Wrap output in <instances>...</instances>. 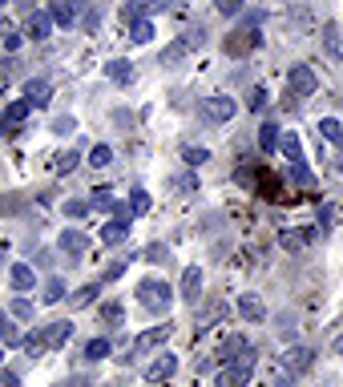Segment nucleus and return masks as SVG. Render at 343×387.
Returning a JSON list of instances; mask_svg holds the SVG:
<instances>
[{
  "mask_svg": "<svg viewBox=\"0 0 343 387\" xmlns=\"http://www.w3.org/2000/svg\"><path fill=\"white\" fill-rule=\"evenodd\" d=\"M267 387H287V384H283V379H271V384H267Z\"/></svg>",
  "mask_w": 343,
  "mask_h": 387,
  "instance_id": "nucleus-52",
  "label": "nucleus"
},
{
  "mask_svg": "<svg viewBox=\"0 0 343 387\" xmlns=\"http://www.w3.org/2000/svg\"><path fill=\"white\" fill-rule=\"evenodd\" d=\"M218 387H247L251 384V367L243 363H227L222 371H218V379H214Z\"/></svg>",
  "mask_w": 343,
  "mask_h": 387,
  "instance_id": "nucleus-13",
  "label": "nucleus"
},
{
  "mask_svg": "<svg viewBox=\"0 0 343 387\" xmlns=\"http://www.w3.org/2000/svg\"><path fill=\"white\" fill-rule=\"evenodd\" d=\"M4 28H8V24H4V17H0V33H4Z\"/></svg>",
  "mask_w": 343,
  "mask_h": 387,
  "instance_id": "nucleus-54",
  "label": "nucleus"
},
{
  "mask_svg": "<svg viewBox=\"0 0 343 387\" xmlns=\"http://www.w3.org/2000/svg\"><path fill=\"white\" fill-rule=\"evenodd\" d=\"M258 145L271 154L274 145H279V125H271V121H267V125H258Z\"/></svg>",
  "mask_w": 343,
  "mask_h": 387,
  "instance_id": "nucleus-32",
  "label": "nucleus"
},
{
  "mask_svg": "<svg viewBox=\"0 0 343 387\" xmlns=\"http://www.w3.org/2000/svg\"><path fill=\"white\" fill-rule=\"evenodd\" d=\"M49 97H53V85H49L45 77H33V81H24V101H28L33 109L49 105Z\"/></svg>",
  "mask_w": 343,
  "mask_h": 387,
  "instance_id": "nucleus-11",
  "label": "nucleus"
},
{
  "mask_svg": "<svg viewBox=\"0 0 343 387\" xmlns=\"http://www.w3.org/2000/svg\"><path fill=\"white\" fill-rule=\"evenodd\" d=\"M141 258H146V262H170V251H166L161 242H150V246L141 251Z\"/></svg>",
  "mask_w": 343,
  "mask_h": 387,
  "instance_id": "nucleus-37",
  "label": "nucleus"
},
{
  "mask_svg": "<svg viewBox=\"0 0 343 387\" xmlns=\"http://www.w3.org/2000/svg\"><path fill=\"white\" fill-rule=\"evenodd\" d=\"M137 303H141L150 315H161V311H170L174 291H170L161 278H146V282H137Z\"/></svg>",
  "mask_w": 343,
  "mask_h": 387,
  "instance_id": "nucleus-2",
  "label": "nucleus"
},
{
  "mask_svg": "<svg viewBox=\"0 0 343 387\" xmlns=\"http://www.w3.org/2000/svg\"><path fill=\"white\" fill-rule=\"evenodd\" d=\"M65 214H69V218H85V214H89V202H81V198H69V202H65Z\"/></svg>",
  "mask_w": 343,
  "mask_h": 387,
  "instance_id": "nucleus-41",
  "label": "nucleus"
},
{
  "mask_svg": "<svg viewBox=\"0 0 343 387\" xmlns=\"http://www.w3.org/2000/svg\"><path fill=\"white\" fill-rule=\"evenodd\" d=\"M130 218H109V222H105V226H101V242H105V246H121V242H125V238H130Z\"/></svg>",
  "mask_w": 343,
  "mask_h": 387,
  "instance_id": "nucleus-12",
  "label": "nucleus"
},
{
  "mask_svg": "<svg viewBox=\"0 0 343 387\" xmlns=\"http://www.w3.org/2000/svg\"><path fill=\"white\" fill-rule=\"evenodd\" d=\"M0 89H4V69H0Z\"/></svg>",
  "mask_w": 343,
  "mask_h": 387,
  "instance_id": "nucleus-53",
  "label": "nucleus"
},
{
  "mask_svg": "<svg viewBox=\"0 0 343 387\" xmlns=\"http://www.w3.org/2000/svg\"><path fill=\"white\" fill-rule=\"evenodd\" d=\"M170 335H174V327H170V323H158V327L141 331V335L134 339V355H146V351H154V347H161V343L170 339ZM134 355H130V359H134Z\"/></svg>",
  "mask_w": 343,
  "mask_h": 387,
  "instance_id": "nucleus-8",
  "label": "nucleus"
},
{
  "mask_svg": "<svg viewBox=\"0 0 343 387\" xmlns=\"http://www.w3.org/2000/svg\"><path fill=\"white\" fill-rule=\"evenodd\" d=\"M315 89H319L315 69L311 65H291V73H287V97H291V101H303V97H311Z\"/></svg>",
  "mask_w": 343,
  "mask_h": 387,
  "instance_id": "nucleus-4",
  "label": "nucleus"
},
{
  "mask_svg": "<svg viewBox=\"0 0 343 387\" xmlns=\"http://www.w3.org/2000/svg\"><path fill=\"white\" fill-rule=\"evenodd\" d=\"M279 150H283V158L291 161V178H295L299 186H311V170H307V161H303L299 134H283V137H279Z\"/></svg>",
  "mask_w": 343,
  "mask_h": 387,
  "instance_id": "nucleus-3",
  "label": "nucleus"
},
{
  "mask_svg": "<svg viewBox=\"0 0 343 387\" xmlns=\"http://www.w3.org/2000/svg\"><path fill=\"white\" fill-rule=\"evenodd\" d=\"M335 355H343V335H340V339H335Z\"/></svg>",
  "mask_w": 343,
  "mask_h": 387,
  "instance_id": "nucleus-51",
  "label": "nucleus"
},
{
  "mask_svg": "<svg viewBox=\"0 0 343 387\" xmlns=\"http://www.w3.org/2000/svg\"><path fill=\"white\" fill-rule=\"evenodd\" d=\"M182 298L190 303V307L202 298V271H198V267H186L182 271Z\"/></svg>",
  "mask_w": 343,
  "mask_h": 387,
  "instance_id": "nucleus-19",
  "label": "nucleus"
},
{
  "mask_svg": "<svg viewBox=\"0 0 343 387\" xmlns=\"http://www.w3.org/2000/svg\"><path fill=\"white\" fill-rule=\"evenodd\" d=\"M109 161H114V150H109V145H93V150H89V165H93V170H105Z\"/></svg>",
  "mask_w": 343,
  "mask_h": 387,
  "instance_id": "nucleus-31",
  "label": "nucleus"
},
{
  "mask_svg": "<svg viewBox=\"0 0 343 387\" xmlns=\"http://www.w3.org/2000/svg\"><path fill=\"white\" fill-rule=\"evenodd\" d=\"M279 242H283V246H287V251H295L299 242H303V238H299V234H291V230H287V234H283V238H279Z\"/></svg>",
  "mask_w": 343,
  "mask_h": 387,
  "instance_id": "nucleus-47",
  "label": "nucleus"
},
{
  "mask_svg": "<svg viewBox=\"0 0 343 387\" xmlns=\"http://www.w3.org/2000/svg\"><path fill=\"white\" fill-rule=\"evenodd\" d=\"M57 246H61V254H69V258H77V254H85V251H89V238H85L81 230H61Z\"/></svg>",
  "mask_w": 343,
  "mask_h": 387,
  "instance_id": "nucleus-14",
  "label": "nucleus"
},
{
  "mask_svg": "<svg viewBox=\"0 0 343 387\" xmlns=\"http://www.w3.org/2000/svg\"><path fill=\"white\" fill-rule=\"evenodd\" d=\"M0 359H4V347H0Z\"/></svg>",
  "mask_w": 343,
  "mask_h": 387,
  "instance_id": "nucleus-55",
  "label": "nucleus"
},
{
  "mask_svg": "<svg viewBox=\"0 0 343 387\" xmlns=\"http://www.w3.org/2000/svg\"><path fill=\"white\" fill-rule=\"evenodd\" d=\"M105 77H109L114 85H130V81H134V65H130V61H109V65H105Z\"/></svg>",
  "mask_w": 343,
  "mask_h": 387,
  "instance_id": "nucleus-23",
  "label": "nucleus"
},
{
  "mask_svg": "<svg viewBox=\"0 0 343 387\" xmlns=\"http://www.w3.org/2000/svg\"><path fill=\"white\" fill-rule=\"evenodd\" d=\"M315 129H319V137H323V141H331V145H340V141H343V125L335 121V117H323Z\"/></svg>",
  "mask_w": 343,
  "mask_h": 387,
  "instance_id": "nucleus-24",
  "label": "nucleus"
},
{
  "mask_svg": "<svg viewBox=\"0 0 343 387\" xmlns=\"http://www.w3.org/2000/svg\"><path fill=\"white\" fill-rule=\"evenodd\" d=\"M41 331H45V347H49V351H57V347H65V343L73 339V323H69V319L45 323Z\"/></svg>",
  "mask_w": 343,
  "mask_h": 387,
  "instance_id": "nucleus-10",
  "label": "nucleus"
},
{
  "mask_svg": "<svg viewBox=\"0 0 343 387\" xmlns=\"http://www.w3.org/2000/svg\"><path fill=\"white\" fill-rule=\"evenodd\" d=\"M53 134H57V137H73V134H77V117H69V114L53 117Z\"/></svg>",
  "mask_w": 343,
  "mask_h": 387,
  "instance_id": "nucleus-33",
  "label": "nucleus"
},
{
  "mask_svg": "<svg viewBox=\"0 0 343 387\" xmlns=\"http://www.w3.org/2000/svg\"><path fill=\"white\" fill-rule=\"evenodd\" d=\"M97 291H101V282H85V287L73 295V307H89L93 298H97Z\"/></svg>",
  "mask_w": 343,
  "mask_h": 387,
  "instance_id": "nucleus-34",
  "label": "nucleus"
},
{
  "mask_svg": "<svg viewBox=\"0 0 343 387\" xmlns=\"http://www.w3.org/2000/svg\"><path fill=\"white\" fill-rule=\"evenodd\" d=\"M61 387H97V384H89V379H81V375H77V379H69V384H61Z\"/></svg>",
  "mask_w": 343,
  "mask_h": 387,
  "instance_id": "nucleus-50",
  "label": "nucleus"
},
{
  "mask_svg": "<svg viewBox=\"0 0 343 387\" xmlns=\"http://www.w3.org/2000/svg\"><path fill=\"white\" fill-rule=\"evenodd\" d=\"M319 226H323V234L331 230V210H327V206H323V210H319Z\"/></svg>",
  "mask_w": 343,
  "mask_h": 387,
  "instance_id": "nucleus-49",
  "label": "nucleus"
},
{
  "mask_svg": "<svg viewBox=\"0 0 343 387\" xmlns=\"http://www.w3.org/2000/svg\"><path fill=\"white\" fill-rule=\"evenodd\" d=\"M340 28H343V24H340Z\"/></svg>",
  "mask_w": 343,
  "mask_h": 387,
  "instance_id": "nucleus-56",
  "label": "nucleus"
},
{
  "mask_svg": "<svg viewBox=\"0 0 343 387\" xmlns=\"http://www.w3.org/2000/svg\"><path fill=\"white\" fill-rule=\"evenodd\" d=\"M77 161H81V154H77V150H65V154L57 158V174H73V170H77Z\"/></svg>",
  "mask_w": 343,
  "mask_h": 387,
  "instance_id": "nucleus-35",
  "label": "nucleus"
},
{
  "mask_svg": "<svg viewBox=\"0 0 343 387\" xmlns=\"http://www.w3.org/2000/svg\"><path fill=\"white\" fill-rule=\"evenodd\" d=\"M222 359H227V363L254 367V351H251V343H247V335H227V339H222Z\"/></svg>",
  "mask_w": 343,
  "mask_h": 387,
  "instance_id": "nucleus-5",
  "label": "nucleus"
},
{
  "mask_svg": "<svg viewBox=\"0 0 343 387\" xmlns=\"http://www.w3.org/2000/svg\"><path fill=\"white\" fill-rule=\"evenodd\" d=\"M198 45H202V28H194V33H186V37H178L174 45H170L166 53H161V65H166V69H174V65H178V61L186 57V53H194Z\"/></svg>",
  "mask_w": 343,
  "mask_h": 387,
  "instance_id": "nucleus-6",
  "label": "nucleus"
},
{
  "mask_svg": "<svg viewBox=\"0 0 343 387\" xmlns=\"http://www.w3.org/2000/svg\"><path fill=\"white\" fill-rule=\"evenodd\" d=\"M21 45H24V33H4V48L8 53H17Z\"/></svg>",
  "mask_w": 343,
  "mask_h": 387,
  "instance_id": "nucleus-45",
  "label": "nucleus"
},
{
  "mask_svg": "<svg viewBox=\"0 0 343 387\" xmlns=\"http://www.w3.org/2000/svg\"><path fill=\"white\" fill-rule=\"evenodd\" d=\"M238 315H243L247 323H263L267 319V303H263L258 295H243L238 298Z\"/></svg>",
  "mask_w": 343,
  "mask_h": 387,
  "instance_id": "nucleus-21",
  "label": "nucleus"
},
{
  "mask_svg": "<svg viewBox=\"0 0 343 387\" xmlns=\"http://www.w3.org/2000/svg\"><path fill=\"white\" fill-rule=\"evenodd\" d=\"M97 319L105 323V327H121V319H125V311H121V303H105V307L97 311Z\"/></svg>",
  "mask_w": 343,
  "mask_h": 387,
  "instance_id": "nucleus-27",
  "label": "nucleus"
},
{
  "mask_svg": "<svg viewBox=\"0 0 343 387\" xmlns=\"http://www.w3.org/2000/svg\"><path fill=\"white\" fill-rule=\"evenodd\" d=\"M174 190H182V194H190V190H198V178H194V174H182V178H174Z\"/></svg>",
  "mask_w": 343,
  "mask_h": 387,
  "instance_id": "nucleus-44",
  "label": "nucleus"
},
{
  "mask_svg": "<svg viewBox=\"0 0 343 387\" xmlns=\"http://www.w3.org/2000/svg\"><path fill=\"white\" fill-rule=\"evenodd\" d=\"M202 114H206V121H218V125H222V121H230V117L238 114V105H234L230 97H206Z\"/></svg>",
  "mask_w": 343,
  "mask_h": 387,
  "instance_id": "nucleus-9",
  "label": "nucleus"
},
{
  "mask_svg": "<svg viewBox=\"0 0 343 387\" xmlns=\"http://www.w3.org/2000/svg\"><path fill=\"white\" fill-rule=\"evenodd\" d=\"M214 8H218L222 17H238V12H243V0H214Z\"/></svg>",
  "mask_w": 343,
  "mask_h": 387,
  "instance_id": "nucleus-42",
  "label": "nucleus"
},
{
  "mask_svg": "<svg viewBox=\"0 0 343 387\" xmlns=\"http://www.w3.org/2000/svg\"><path fill=\"white\" fill-rule=\"evenodd\" d=\"M21 347H24V355H28V359L45 355V351H49V347H45V331H33V335H24V339H21Z\"/></svg>",
  "mask_w": 343,
  "mask_h": 387,
  "instance_id": "nucleus-26",
  "label": "nucleus"
},
{
  "mask_svg": "<svg viewBox=\"0 0 343 387\" xmlns=\"http://www.w3.org/2000/svg\"><path fill=\"white\" fill-rule=\"evenodd\" d=\"M315 367V351L311 347H287L283 351V371H291V375H303V371H311Z\"/></svg>",
  "mask_w": 343,
  "mask_h": 387,
  "instance_id": "nucleus-7",
  "label": "nucleus"
},
{
  "mask_svg": "<svg viewBox=\"0 0 343 387\" xmlns=\"http://www.w3.org/2000/svg\"><path fill=\"white\" fill-rule=\"evenodd\" d=\"M105 355H109V339H105V335H101V339H89V343H85V359L101 363Z\"/></svg>",
  "mask_w": 343,
  "mask_h": 387,
  "instance_id": "nucleus-28",
  "label": "nucleus"
},
{
  "mask_svg": "<svg viewBox=\"0 0 343 387\" xmlns=\"http://www.w3.org/2000/svg\"><path fill=\"white\" fill-rule=\"evenodd\" d=\"M0 387H21V379L12 371H0Z\"/></svg>",
  "mask_w": 343,
  "mask_h": 387,
  "instance_id": "nucleus-48",
  "label": "nucleus"
},
{
  "mask_svg": "<svg viewBox=\"0 0 343 387\" xmlns=\"http://www.w3.org/2000/svg\"><path fill=\"white\" fill-rule=\"evenodd\" d=\"M258 28H263V12H251V17H247V21H243L227 37V53H230V57H247V53L263 41V37H258Z\"/></svg>",
  "mask_w": 343,
  "mask_h": 387,
  "instance_id": "nucleus-1",
  "label": "nucleus"
},
{
  "mask_svg": "<svg viewBox=\"0 0 343 387\" xmlns=\"http://www.w3.org/2000/svg\"><path fill=\"white\" fill-rule=\"evenodd\" d=\"M323 48H327V57L335 65L343 61V28L340 24H323Z\"/></svg>",
  "mask_w": 343,
  "mask_h": 387,
  "instance_id": "nucleus-20",
  "label": "nucleus"
},
{
  "mask_svg": "<svg viewBox=\"0 0 343 387\" xmlns=\"http://www.w3.org/2000/svg\"><path fill=\"white\" fill-rule=\"evenodd\" d=\"M28 109H33L28 101H12V105L0 114V134H17V125H21L24 117H28Z\"/></svg>",
  "mask_w": 343,
  "mask_h": 387,
  "instance_id": "nucleus-15",
  "label": "nucleus"
},
{
  "mask_svg": "<svg viewBox=\"0 0 343 387\" xmlns=\"http://www.w3.org/2000/svg\"><path fill=\"white\" fill-rule=\"evenodd\" d=\"M206 158H210V154H206L202 145H198V150H194V145H186V150H182V161L190 165V170H194V165H202Z\"/></svg>",
  "mask_w": 343,
  "mask_h": 387,
  "instance_id": "nucleus-38",
  "label": "nucleus"
},
{
  "mask_svg": "<svg viewBox=\"0 0 343 387\" xmlns=\"http://www.w3.org/2000/svg\"><path fill=\"white\" fill-rule=\"evenodd\" d=\"M61 298H65V282L53 274V278L45 282V291H41V303H61Z\"/></svg>",
  "mask_w": 343,
  "mask_h": 387,
  "instance_id": "nucleus-30",
  "label": "nucleus"
},
{
  "mask_svg": "<svg viewBox=\"0 0 343 387\" xmlns=\"http://www.w3.org/2000/svg\"><path fill=\"white\" fill-rule=\"evenodd\" d=\"M125 267H130V262H114V267L105 271V282H114V278H121V274H125Z\"/></svg>",
  "mask_w": 343,
  "mask_h": 387,
  "instance_id": "nucleus-46",
  "label": "nucleus"
},
{
  "mask_svg": "<svg viewBox=\"0 0 343 387\" xmlns=\"http://www.w3.org/2000/svg\"><path fill=\"white\" fill-rule=\"evenodd\" d=\"M114 202H117V198H114V190H97V194H93V210H114Z\"/></svg>",
  "mask_w": 343,
  "mask_h": 387,
  "instance_id": "nucleus-39",
  "label": "nucleus"
},
{
  "mask_svg": "<svg viewBox=\"0 0 343 387\" xmlns=\"http://www.w3.org/2000/svg\"><path fill=\"white\" fill-rule=\"evenodd\" d=\"M49 33H53V17H49V12H28L24 37H28V41H45Z\"/></svg>",
  "mask_w": 343,
  "mask_h": 387,
  "instance_id": "nucleus-16",
  "label": "nucleus"
},
{
  "mask_svg": "<svg viewBox=\"0 0 343 387\" xmlns=\"http://www.w3.org/2000/svg\"><path fill=\"white\" fill-rule=\"evenodd\" d=\"M247 109H251V114H258V109H267V89H263V85H258V89L251 93V101H247Z\"/></svg>",
  "mask_w": 343,
  "mask_h": 387,
  "instance_id": "nucleus-43",
  "label": "nucleus"
},
{
  "mask_svg": "<svg viewBox=\"0 0 343 387\" xmlns=\"http://www.w3.org/2000/svg\"><path fill=\"white\" fill-rule=\"evenodd\" d=\"M161 0H125L121 4V17L125 21H150V12H158Z\"/></svg>",
  "mask_w": 343,
  "mask_h": 387,
  "instance_id": "nucleus-18",
  "label": "nucleus"
},
{
  "mask_svg": "<svg viewBox=\"0 0 343 387\" xmlns=\"http://www.w3.org/2000/svg\"><path fill=\"white\" fill-rule=\"evenodd\" d=\"M146 210H150V194H146V190H134V194H130V214H146Z\"/></svg>",
  "mask_w": 343,
  "mask_h": 387,
  "instance_id": "nucleus-36",
  "label": "nucleus"
},
{
  "mask_svg": "<svg viewBox=\"0 0 343 387\" xmlns=\"http://www.w3.org/2000/svg\"><path fill=\"white\" fill-rule=\"evenodd\" d=\"M21 335H17V323L8 319V311H0V347H17Z\"/></svg>",
  "mask_w": 343,
  "mask_h": 387,
  "instance_id": "nucleus-25",
  "label": "nucleus"
},
{
  "mask_svg": "<svg viewBox=\"0 0 343 387\" xmlns=\"http://www.w3.org/2000/svg\"><path fill=\"white\" fill-rule=\"evenodd\" d=\"M8 282H12V291H33V287H37L33 267H28V262H17V267L8 271Z\"/></svg>",
  "mask_w": 343,
  "mask_h": 387,
  "instance_id": "nucleus-22",
  "label": "nucleus"
},
{
  "mask_svg": "<svg viewBox=\"0 0 343 387\" xmlns=\"http://www.w3.org/2000/svg\"><path fill=\"white\" fill-rule=\"evenodd\" d=\"M33 311H37L33 298H17V303H12V315H17V319H33Z\"/></svg>",
  "mask_w": 343,
  "mask_h": 387,
  "instance_id": "nucleus-40",
  "label": "nucleus"
},
{
  "mask_svg": "<svg viewBox=\"0 0 343 387\" xmlns=\"http://www.w3.org/2000/svg\"><path fill=\"white\" fill-rule=\"evenodd\" d=\"M150 37H154V24L150 21H130V41L134 45H146Z\"/></svg>",
  "mask_w": 343,
  "mask_h": 387,
  "instance_id": "nucleus-29",
  "label": "nucleus"
},
{
  "mask_svg": "<svg viewBox=\"0 0 343 387\" xmlns=\"http://www.w3.org/2000/svg\"><path fill=\"white\" fill-rule=\"evenodd\" d=\"M174 371H178V355H161V359H154V363L146 367V379L150 384H166Z\"/></svg>",
  "mask_w": 343,
  "mask_h": 387,
  "instance_id": "nucleus-17",
  "label": "nucleus"
}]
</instances>
